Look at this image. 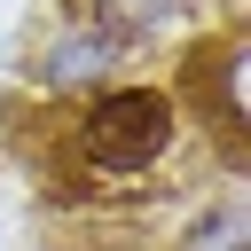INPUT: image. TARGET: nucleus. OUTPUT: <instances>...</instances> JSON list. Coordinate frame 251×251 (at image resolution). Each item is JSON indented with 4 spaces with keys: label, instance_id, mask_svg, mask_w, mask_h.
I'll return each instance as SVG.
<instances>
[{
    "label": "nucleus",
    "instance_id": "obj_1",
    "mask_svg": "<svg viewBox=\"0 0 251 251\" xmlns=\"http://www.w3.org/2000/svg\"><path fill=\"white\" fill-rule=\"evenodd\" d=\"M165 141H173V102L157 86H118L78 118V157L94 173H141L165 157Z\"/></svg>",
    "mask_w": 251,
    "mask_h": 251
},
{
    "label": "nucleus",
    "instance_id": "obj_2",
    "mask_svg": "<svg viewBox=\"0 0 251 251\" xmlns=\"http://www.w3.org/2000/svg\"><path fill=\"white\" fill-rule=\"evenodd\" d=\"M173 8H180V0H102V16H110L118 31H149V24L173 16Z\"/></svg>",
    "mask_w": 251,
    "mask_h": 251
},
{
    "label": "nucleus",
    "instance_id": "obj_3",
    "mask_svg": "<svg viewBox=\"0 0 251 251\" xmlns=\"http://www.w3.org/2000/svg\"><path fill=\"white\" fill-rule=\"evenodd\" d=\"M102 63H110V39H78V47H63L47 71H55V78H86V71H102Z\"/></svg>",
    "mask_w": 251,
    "mask_h": 251
}]
</instances>
